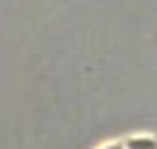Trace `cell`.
<instances>
[{"label": "cell", "instance_id": "6da1fadb", "mask_svg": "<svg viewBox=\"0 0 157 149\" xmlns=\"http://www.w3.org/2000/svg\"><path fill=\"white\" fill-rule=\"evenodd\" d=\"M126 149H157V141L152 136H134L126 141Z\"/></svg>", "mask_w": 157, "mask_h": 149}, {"label": "cell", "instance_id": "7a4b0ae2", "mask_svg": "<svg viewBox=\"0 0 157 149\" xmlns=\"http://www.w3.org/2000/svg\"><path fill=\"white\" fill-rule=\"evenodd\" d=\"M102 149H126V144H105V147H102Z\"/></svg>", "mask_w": 157, "mask_h": 149}]
</instances>
